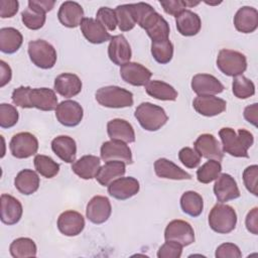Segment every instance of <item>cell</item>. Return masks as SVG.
<instances>
[{
    "instance_id": "obj_26",
    "label": "cell",
    "mask_w": 258,
    "mask_h": 258,
    "mask_svg": "<svg viewBox=\"0 0 258 258\" xmlns=\"http://www.w3.org/2000/svg\"><path fill=\"white\" fill-rule=\"evenodd\" d=\"M234 26L242 33L254 32L258 27V11L251 6H243L234 16Z\"/></svg>"
},
{
    "instance_id": "obj_51",
    "label": "cell",
    "mask_w": 258,
    "mask_h": 258,
    "mask_svg": "<svg viewBox=\"0 0 258 258\" xmlns=\"http://www.w3.org/2000/svg\"><path fill=\"white\" fill-rule=\"evenodd\" d=\"M215 256L217 258H241L242 252L234 243H223L217 247Z\"/></svg>"
},
{
    "instance_id": "obj_8",
    "label": "cell",
    "mask_w": 258,
    "mask_h": 258,
    "mask_svg": "<svg viewBox=\"0 0 258 258\" xmlns=\"http://www.w3.org/2000/svg\"><path fill=\"white\" fill-rule=\"evenodd\" d=\"M165 241H174L182 247L192 244L196 240L191 225L183 220H172L164 230Z\"/></svg>"
},
{
    "instance_id": "obj_28",
    "label": "cell",
    "mask_w": 258,
    "mask_h": 258,
    "mask_svg": "<svg viewBox=\"0 0 258 258\" xmlns=\"http://www.w3.org/2000/svg\"><path fill=\"white\" fill-rule=\"evenodd\" d=\"M51 149L54 154L67 163L76 161L77 143L74 138L68 135H59L52 139Z\"/></svg>"
},
{
    "instance_id": "obj_39",
    "label": "cell",
    "mask_w": 258,
    "mask_h": 258,
    "mask_svg": "<svg viewBox=\"0 0 258 258\" xmlns=\"http://www.w3.org/2000/svg\"><path fill=\"white\" fill-rule=\"evenodd\" d=\"M33 162L36 171L45 178H52L59 171V164L47 155L37 154L35 155Z\"/></svg>"
},
{
    "instance_id": "obj_6",
    "label": "cell",
    "mask_w": 258,
    "mask_h": 258,
    "mask_svg": "<svg viewBox=\"0 0 258 258\" xmlns=\"http://www.w3.org/2000/svg\"><path fill=\"white\" fill-rule=\"evenodd\" d=\"M217 67L226 76L237 77L243 75L247 69L246 56L237 50L223 48L217 56Z\"/></svg>"
},
{
    "instance_id": "obj_30",
    "label": "cell",
    "mask_w": 258,
    "mask_h": 258,
    "mask_svg": "<svg viewBox=\"0 0 258 258\" xmlns=\"http://www.w3.org/2000/svg\"><path fill=\"white\" fill-rule=\"evenodd\" d=\"M177 31L183 36H194L198 34L202 27L200 16L191 10L185 9L175 17Z\"/></svg>"
},
{
    "instance_id": "obj_52",
    "label": "cell",
    "mask_w": 258,
    "mask_h": 258,
    "mask_svg": "<svg viewBox=\"0 0 258 258\" xmlns=\"http://www.w3.org/2000/svg\"><path fill=\"white\" fill-rule=\"evenodd\" d=\"M160 5L162 6L165 13L176 17L182 11L185 10L186 4L183 0H160Z\"/></svg>"
},
{
    "instance_id": "obj_57",
    "label": "cell",
    "mask_w": 258,
    "mask_h": 258,
    "mask_svg": "<svg viewBox=\"0 0 258 258\" xmlns=\"http://www.w3.org/2000/svg\"><path fill=\"white\" fill-rule=\"evenodd\" d=\"M33 2L45 12L52 10V8L54 7V4H55V1H53V0H33Z\"/></svg>"
},
{
    "instance_id": "obj_15",
    "label": "cell",
    "mask_w": 258,
    "mask_h": 258,
    "mask_svg": "<svg viewBox=\"0 0 258 258\" xmlns=\"http://www.w3.org/2000/svg\"><path fill=\"white\" fill-rule=\"evenodd\" d=\"M140 189L139 181L132 176L119 177L108 185V194L116 200H128L138 194Z\"/></svg>"
},
{
    "instance_id": "obj_38",
    "label": "cell",
    "mask_w": 258,
    "mask_h": 258,
    "mask_svg": "<svg viewBox=\"0 0 258 258\" xmlns=\"http://www.w3.org/2000/svg\"><path fill=\"white\" fill-rule=\"evenodd\" d=\"M9 251L14 258L35 257L37 254V247L32 239L20 237L12 241L9 246Z\"/></svg>"
},
{
    "instance_id": "obj_37",
    "label": "cell",
    "mask_w": 258,
    "mask_h": 258,
    "mask_svg": "<svg viewBox=\"0 0 258 258\" xmlns=\"http://www.w3.org/2000/svg\"><path fill=\"white\" fill-rule=\"evenodd\" d=\"M179 202L182 212L190 217H199L204 210V200L197 191L187 190L183 192Z\"/></svg>"
},
{
    "instance_id": "obj_13",
    "label": "cell",
    "mask_w": 258,
    "mask_h": 258,
    "mask_svg": "<svg viewBox=\"0 0 258 258\" xmlns=\"http://www.w3.org/2000/svg\"><path fill=\"white\" fill-rule=\"evenodd\" d=\"M194 147L201 157L218 161H221L224 157L221 143L213 134L204 133L200 135L195 141Z\"/></svg>"
},
{
    "instance_id": "obj_24",
    "label": "cell",
    "mask_w": 258,
    "mask_h": 258,
    "mask_svg": "<svg viewBox=\"0 0 258 258\" xmlns=\"http://www.w3.org/2000/svg\"><path fill=\"white\" fill-rule=\"evenodd\" d=\"M82 87L83 84L81 79L72 73L60 74L54 79V91L64 98H72L77 96L81 93Z\"/></svg>"
},
{
    "instance_id": "obj_35",
    "label": "cell",
    "mask_w": 258,
    "mask_h": 258,
    "mask_svg": "<svg viewBox=\"0 0 258 258\" xmlns=\"http://www.w3.org/2000/svg\"><path fill=\"white\" fill-rule=\"evenodd\" d=\"M23 24L31 30L40 29L46 20V12L39 8L33 0L28 1V6L21 13Z\"/></svg>"
},
{
    "instance_id": "obj_47",
    "label": "cell",
    "mask_w": 258,
    "mask_h": 258,
    "mask_svg": "<svg viewBox=\"0 0 258 258\" xmlns=\"http://www.w3.org/2000/svg\"><path fill=\"white\" fill-rule=\"evenodd\" d=\"M257 177H258V166L256 164L246 167L243 171L244 185L248 191L254 196H258L257 189Z\"/></svg>"
},
{
    "instance_id": "obj_4",
    "label": "cell",
    "mask_w": 258,
    "mask_h": 258,
    "mask_svg": "<svg viewBox=\"0 0 258 258\" xmlns=\"http://www.w3.org/2000/svg\"><path fill=\"white\" fill-rule=\"evenodd\" d=\"M96 101L106 108H126L134 103L133 94L118 86H106L97 90L95 94Z\"/></svg>"
},
{
    "instance_id": "obj_27",
    "label": "cell",
    "mask_w": 258,
    "mask_h": 258,
    "mask_svg": "<svg viewBox=\"0 0 258 258\" xmlns=\"http://www.w3.org/2000/svg\"><path fill=\"white\" fill-rule=\"evenodd\" d=\"M107 133L111 140L132 143L135 141V131L132 125L120 118L112 119L107 123Z\"/></svg>"
},
{
    "instance_id": "obj_14",
    "label": "cell",
    "mask_w": 258,
    "mask_h": 258,
    "mask_svg": "<svg viewBox=\"0 0 258 258\" xmlns=\"http://www.w3.org/2000/svg\"><path fill=\"white\" fill-rule=\"evenodd\" d=\"M84 228L85 219L83 215L77 211H64L57 218V229L64 236H78L83 232Z\"/></svg>"
},
{
    "instance_id": "obj_18",
    "label": "cell",
    "mask_w": 258,
    "mask_h": 258,
    "mask_svg": "<svg viewBox=\"0 0 258 258\" xmlns=\"http://www.w3.org/2000/svg\"><path fill=\"white\" fill-rule=\"evenodd\" d=\"M108 56L116 66H123L130 61L132 56L131 46L124 35H114L108 45Z\"/></svg>"
},
{
    "instance_id": "obj_49",
    "label": "cell",
    "mask_w": 258,
    "mask_h": 258,
    "mask_svg": "<svg viewBox=\"0 0 258 258\" xmlns=\"http://www.w3.org/2000/svg\"><path fill=\"white\" fill-rule=\"evenodd\" d=\"M181 254L182 246L174 241H165L157 251L158 258H179Z\"/></svg>"
},
{
    "instance_id": "obj_1",
    "label": "cell",
    "mask_w": 258,
    "mask_h": 258,
    "mask_svg": "<svg viewBox=\"0 0 258 258\" xmlns=\"http://www.w3.org/2000/svg\"><path fill=\"white\" fill-rule=\"evenodd\" d=\"M222 141L223 151L234 157L248 158V149L254 143V136L245 129H239L237 132L230 127H224L219 131Z\"/></svg>"
},
{
    "instance_id": "obj_12",
    "label": "cell",
    "mask_w": 258,
    "mask_h": 258,
    "mask_svg": "<svg viewBox=\"0 0 258 258\" xmlns=\"http://www.w3.org/2000/svg\"><path fill=\"white\" fill-rule=\"evenodd\" d=\"M120 76L125 83L135 87H141L150 81L152 73L139 62L129 61L121 66Z\"/></svg>"
},
{
    "instance_id": "obj_5",
    "label": "cell",
    "mask_w": 258,
    "mask_h": 258,
    "mask_svg": "<svg viewBox=\"0 0 258 258\" xmlns=\"http://www.w3.org/2000/svg\"><path fill=\"white\" fill-rule=\"evenodd\" d=\"M28 55L33 64L43 70L53 68L57 58L55 48L43 39L28 42Z\"/></svg>"
},
{
    "instance_id": "obj_55",
    "label": "cell",
    "mask_w": 258,
    "mask_h": 258,
    "mask_svg": "<svg viewBox=\"0 0 258 258\" xmlns=\"http://www.w3.org/2000/svg\"><path fill=\"white\" fill-rule=\"evenodd\" d=\"M12 78V71L8 63L4 60H0V87L3 88L7 85Z\"/></svg>"
},
{
    "instance_id": "obj_32",
    "label": "cell",
    "mask_w": 258,
    "mask_h": 258,
    "mask_svg": "<svg viewBox=\"0 0 258 258\" xmlns=\"http://www.w3.org/2000/svg\"><path fill=\"white\" fill-rule=\"evenodd\" d=\"M126 172V163L119 160L107 161L103 166L100 167L96 179L103 185L108 186L113 180L122 177Z\"/></svg>"
},
{
    "instance_id": "obj_2",
    "label": "cell",
    "mask_w": 258,
    "mask_h": 258,
    "mask_svg": "<svg viewBox=\"0 0 258 258\" xmlns=\"http://www.w3.org/2000/svg\"><path fill=\"white\" fill-rule=\"evenodd\" d=\"M134 116L144 130L151 132L159 130L168 120L164 109L150 102L141 103L136 108Z\"/></svg>"
},
{
    "instance_id": "obj_33",
    "label": "cell",
    "mask_w": 258,
    "mask_h": 258,
    "mask_svg": "<svg viewBox=\"0 0 258 258\" xmlns=\"http://www.w3.org/2000/svg\"><path fill=\"white\" fill-rule=\"evenodd\" d=\"M40 179L38 174L32 169H22L14 178V186L16 189L25 196L34 194L39 187Z\"/></svg>"
},
{
    "instance_id": "obj_56",
    "label": "cell",
    "mask_w": 258,
    "mask_h": 258,
    "mask_svg": "<svg viewBox=\"0 0 258 258\" xmlns=\"http://www.w3.org/2000/svg\"><path fill=\"white\" fill-rule=\"evenodd\" d=\"M257 112H258V104L257 103L247 106L244 109V118L246 119V121H248L252 125L257 126V118H258Z\"/></svg>"
},
{
    "instance_id": "obj_21",
    "label": "cell",
    "mask_w": 258,
    "mask_h": 258,
    "mask_svg": "<svg viewBox=\"0 0 258 258\" xmlns=\"http://www.w3.org/2000/svg\"><path fill=\"white\" fill-rule=\"evenodd\" d=\"M28 98L30 107L41 111L55 110L58 105L55 92L48 88H31Z\"/></svg>"
},
{
    "instance_id": "obj_40",
    "label": "cell",
    "mask_w": 258,
    "mask_h": 258,
    "mask_svg": "<svg viewBox=\"0 0 258 258\" xmlns=\"http://www.w3.org/2000/svg\"><path fill=\"white\" fill-rule=\"evenodd\" d=\"M221 162L215 159H209L197 170V179L201 183H210L217 179L221 174Z\"/></svg>"
},
{
    "instance_id": "obj_53",
    "label": "cell",
    "mask_w": 258,
    "mask_h": 258,
    "mask_svg": "<svg viewBox=\"0 0 258 258\" xmlns=\"http://www.w3.org/2000/svg\"><path fill=\"white\" fill-rule=\"evenodd\" d=\"M19 8L17 0H0V16L2 18L13 17Z\"/></svg>"
},
{
    "instance_id": "obj_36",
    "label": "cell",
    "mask_w": 258,
    "mask_h": 258,
    "mask_svg": "<svg viewBox=\"0 0 258 258\" xmlns=\"http://www.w3.org/2000/svg\"><path fill=\"white\" fill-rule=\"evenodd\" d=\"M145 91L150 97L160 101H175L178 96L171 85L159 80L149 81L145 85Z\"/></svg>"
},
{
    "instance_id": "obj_25",
    "label": "cell",
    "mask_w": 258,
    "mask_h": 258,
    "mask_svg": "<svg viewBox=\"0 0 258 258\" xmlns=\"http://www.w3.org/2000/svg\"><path fill=\"white\" fill-rule=\"evenodd\" d=\"M57 18L63 26L75 28L79 26L84 19L83 7L78 2L64 1L58 9Z\"/></svg>"
},
{
    "instance_id": "obj_17",
    "label": "cell",
    "mask_w": 258,
    "mask_h": 258,
    "mask_svg": "<svg viewBox=\"0 0 258 258\" xmlns=\"http://www.w3.org/2000/svg\"><path fill=\"white\" fill-rule=\"evenodd\" d=\"M141 28H143L146 31L147 35L151 39V42L161 41L169 38V24L156 11H154L147 17V19L142 24Z\"/></svg>"
},
{
    "instance_id": "obj_43",
    "label": "cell",
    "mask_w": 258,
    "mask_h": 258,
    "mask_svg": "<svg viewBox=\"0 0 258 258\" xmlns=\"http://www.w3.org/2000/svg\"><path fill=\"white\" fill-rule=\"evenodd\" d=\"M117 25L121 31H129L134 28L136 22L133 18L129 4L118 5L115 9Z\"/></svg>"
},
{
    "instance_id": "obj_31",
    "label": "cell",
    "mask_w": 258,
    "mask_h": 258,
    "mask_svg": "<svg viewBox=\"0 0 258 258\" xmlns=\"http://www.w3.org/2000/svg\"><path fill=\"white\" fill-rule=\"evenodd\" d=\"M154 171L155 174L160 178L174 179V180H183L191 179V175L185 170L181 169L172 161L166 158H158L154 162Z\"/></svg>"
},
{
    "instance_id": "obj_16",
    "label": "cell",
    "mask_w": 258,
    "mask_h": 258,
    "mask_svg": "<svg viewBox=\"0 0 258 258\" xmlns=\"http://www.w3.org/2000/svg\"><path fill=\"white\" fill-rule=\"evenodd\" d=\"M190 87L198 96H215L225 90L224 85L216 77L210 74L195 75L191 79Z\"/></svg>"
},
{
    "instance_id": "obj_3",
    "label": "cell",
    "mask_w": 258,
    "mask_h": 258,
    "mask_svg": "<svg viewBox=\"0 0 258 258\" xmlns=\"http://www.w3.org/2000/svg\"><path fill=\"white\" fill-rule=\"evenodd\" d=\"M209 226L218 234H228L237 225V214L233 207L220 203L215 205L209 214Z\"/></svg>"
},
{
    "instance_id": "obj_42",
    "label": "cell",
    "mask_w": 258,
    "mask_h": 258,
    "mask_svg": "<svg viewBox=\"0 0 258 258\" xmlns=\"http://www.w3.org/2000/svg\"><path fill=\"white\" fill-rule=\"evenodd\" d=\"M232 91L238 99H247L255 94V85L248 78L243 75L234 77L232 83Z\"/></svg>"
},
{
    "instance_id": "obj_20",
    "label": "cell",
    "mask_w": 258,
    "mask_h": 258,
    "mask_svg": "<svg viewBox=\"0 0 258 258\" xmlns=\"http://www.w3.org/2000/svg\"><path fill=\"white\" fill-rule=\"evenodd\" d=\"M194 109L203 116L214 117L223 113L227 108L225 100L216 96H198L192 101Z\"/></svg>"
},
{
    "instance_id": "obj_29",
    "label": "cell",
    "mask_w": 258,
    "mask_h": 258,
    "mask_svg": "<svg viewBox=\"0 0 258 258\" xmlns=\"http://www.w3.org/2000/svg\"><path fill=\"white\" fill-rule=\"evenodd\" d=\"M101 167V158L96 155H84L72 164V170L83 179L95 178Z\"/></svg>"
},
{
    "instance_id": "obj_11",
    "label": "cell",
    "mask_w": 258,
    "mask_h": 258,
    "mask_svg": "<svg viewBox=\"0 0 258 258\" xmlns=\"http://www.w3.org/2000/svg\"><path fill=\"white\" fill-rule=\"evenodd\" d=\"M112 213V206L107 197H93L86 208V217L93 224H103L108 221Z\"/></svg>"
},
{
    "instance_id": "obj_23",
    "label": "cell",
    "mask_w": 258,
    "mask_h": 258,
    "mask_svg": "<svg viewBox=\"0 0 258 258\" xmlns=\"http://www.w3.org/2000/svg\"><path fill=\"white\" fill-rule=\"evenodd\" d=\"M80 26L83 35L91 43L101 44L110 40L112 37L107 29L94 18L84 17Z\"/></svg>"
},
{
    "instance_id": "obj_48",
    "label": "cell",
    "mask_w": 258,
    "mask_h": 258,
    "mask_svg": "<svg viewBox=\"0 0 258 258\" xmlns=\"http://www.w3.org/2000/svg\"><path fill=\"white\" fill-rule=\"evenodd\" d=\"M200 154L190 147H183L178 152L179 161L187 168H196L201 163Z\"/></svg>"
},
{
    "instance_id": "obj_44",
    "label": "cell",
    "mask_w": 258,
    "mask_h": 258,
    "mask_svg": "<svg viewBox=\"0 0 258 258\" xmlns=\"http://www.w3.org/2000/svg\"><path fill=\"white\" fill-rule=\"evenodd\" d=\"M19 114L13 105L0 104V127L3 129L11 128L18 122Z\"/></svg>"
},
{
    "instance_id": "obj_45",
    "label": "cell",
    "mask_w": 258,
    "mask_h": 258,
    "mask_svg": "<svg viewBox=\"0 0 258 258\" xmlns=\"http://www.w3.org/2000/svg\"><path fill=\"white\" fill-rule=\"evenodd\" d=\"M129 6L136 24H138L140 27L147 19V17L155 11V9L150 4L144 2L131 3L129 4Z\"/></svg>"
},
{
    "instance_id": "obj_54",
    "label": "cell",
    "mask_w": 258,
    "mask_h": 258,
    "mask_svg": "<svg viewBox=\"0 0 258 258\" xmlns=\"http://www.w3.org/2000/svg\"><path fill=\"white\" fill-rule=\"evenodd\" d=\"M245 226L248 232L253 235H258V208H253L248 212L245 219Z\"/></svg>"
},
{
    "instance_id": "obj_19",
    "label": "cell",
    "mask_w": 258,
    "mask_h": 258,
    "mask_svg": "<svg viewBox=\"0 0 258 258\" xmlns=\"http://www.w3.org/2000/svg\"><path fill=\"white\" fill-rule=\"evenodd\" d=\"M214 194L220 203H226L241 196L236 180L228 173H221L217 177L214 184Z\"/></svg>"
},
{
    "instance_id": "obj_22",
    "label": "cell",
    "mask_w": 258,
    "mask_h": 258,
    "mask_svg": "<svg viewBox=\"0 0 258 258\" xmlns=\"http://www.w3.org/2000/svg\"><path fill=\"white\" fill-rule=\"evenodd\" d=\"M1 203V222L5 225L12 226L17 224L23 213L21 203L13 196L2 194L0 198Z\"/></svg>"
},
{
    "instance_id": "obj_50",
    "label": "cell",
    "mask_w": 258,
    "mask_h": 258,
    "mask_svg": "<svg viewBox=\"0 0 258 258\" xmlns=\"http://www.w3.org/2000/svg\"><path fill=\"white\" fill-rule=\"evenodd\" d=\"M31 88L30 87H24V86H20L16 89L13 90L12 95H11V99L12 102L23 109H29L30 104H29V92H30Z\"/></svg>"
},
{
    "instance_id": "obj_7",
    "label": "cell",
    "mask_w": 258,
    "mask_h": 258,
    "mask_svg": "<svg viewBox=\"0 0 258 258\" xmlns=\"http://www.w3.org/2000/svg\"><path fill=\"white\" fill-rule=\"evenodd\" d=\"M9 149L11 154L18 159L28 158L37 152L38 140L30 132H19L12 136Z\"/></svg>"
},
{
    "instance_id": "obj_46",
    "label": "cell",
    "mask_w": 258,
    "mask_h": 258,
    "mask_svg": "<svg viewBox=\"0 0 258 258\" xmlns=\"http://www.w3.org/2000/svg\"><path fill=\"white\" fill-rule=\"evenodd\" d=\"M96 20L110 31H114L116 29L117 18L115 10L110 7H100L96 14Z\"/></svg>"
},
{
    "instance_id": "obj_34",
    "label": "cell",
    "mask_w": 258,
    "mask_h": 258,
    "mask_svg": "<svg viewBox=\"0 0 258 258\" xmlns=\"http://www.w3.org/2000/svg\"><path fill=\"white\" fill-rule=\"evenodd\" d=\"M23 42L21 32L14 27H3L0 29V50L11 54L16 52Z\"/></svg>"
},
{
    "instance_id": "obj_10",
    "label": "cell",
    "mask_w": 258,
    "mask_h": 258,
    "mask_svg": "<svg viewBox=\"0 0 258 258\" xmlns=\"http://www.w3.org/2000/svg\"><path fill=\"white\" fill-rule=\"evenodd\" d=\"M101 159L103 161H112V160H119L123 161L126 164H132V152L130 147L122 141L110 140L105 141L100 149Z\"/></svg>"
},
{
    "instance_id": "obj_41",
    "label": "cell",
    "mask_w": 258,
    "mask_h": 258,
    "mask_svg": "<svg viewBox=\"0 0 258 258\" xmlns=\"http://www.w3.org/2000/svg\"><path fill=\"white\" fill-rule=\"evenodd\" d=\"M151 54L161 64L168 63L173 56V44L168 39L151 42Z\"/></svg>"
},
{
    "instance_id": "obj_9",
    "label": "cell",
    "mask_w": 258,
    "mask_h": 258,
    "mask_svg": "<svg viewBox=\"0 0 258 258\" xmlns=\"http://www.w3.org/2000/svg\"><path fill=\"white\" fill-rule=\"evenodd\" d=\"M83 107L73 100L60 102L55 109L56 120L66 127L78 126L83 120Z\"/></svg>"
}]
</instances>
